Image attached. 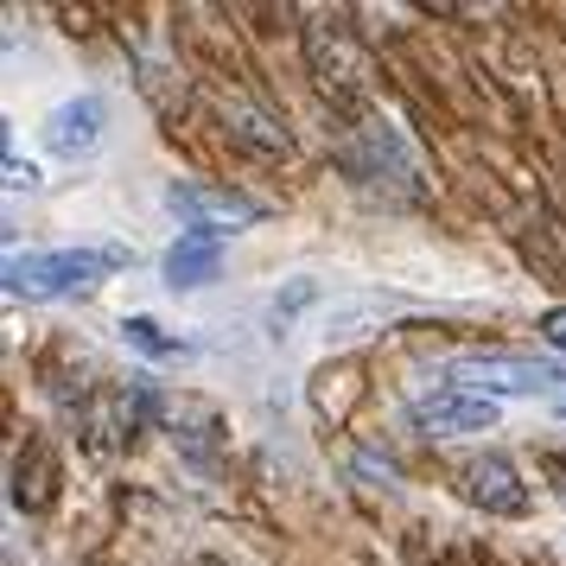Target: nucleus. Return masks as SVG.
<instances>
[{"label": "nucleus", "mask_w": 566, "mask_h": 566, "mask_svg": "<svg viewBox=\"0 0 566 566\" xmlns=\"http://www.w3.org/2000/svg\"><path fill=\"white\" fill-rule=\"evenodd\" d=\"M128 268V249H45V255H7V293L13 300H71L103 286Z\"/></svg>", "instance_id": "obj_1"}, {"label": "nucleus", "mask_w": 566, "mask_h": 566, "mask_svg": "<svg viewBox=\"0 0 566 566\" xmlns=\"http://www.w3.org/2000/svg\"><path fill=\"white\" fill-rule=\"evenodd\" d=\"M452 388H471L484 401H522V395H547L566 382L560 357H535V350H471V357L446 363Z\"/></svg>", "instance_id": "obj_2"}, {"label": "nucleus", "mask_w": 566, "mask_h": 566, "mask_svg": "<svg viewBox=\"0 0 566 566\" xmlns=\"http://www.w3.org/2000/svg\"><path fill=\"white\" fill-rule=\"evenodd\" d=\"M166 210L185 223V235H235V230H255L268 223V205L235 191V185H210V179H172L166 185Z\"/></svg>", "instance_id": "obj_3"}, {"label": "nucleus", "mask_w": 566, "mask_h": 566, "mask_svg": "<svg viewBox=\"0 0 566 566\" xmlns=\"http://www.w3.org/2000/svg\"><path fill=\"white\" fill-rule=\"evenodd\" d=\"M401 427L420 439H464V433H490L496 427V401L471 395V388H427L401 408Z\"/></svg>", "instance_id": "obj_4"}, {"label": "nucleus", "mask_w": 566, "mask_h": 566, "mask_svg": "<svg viewBox=\"0 0 566 566\" xmlns=\"http://www.w3.org/2000/svg\"><path fill=\"white\" fill-rule=\"evenodd\" d=\"M459 484L464 496L478 503L484 515H528L535 510V490L522 484V471H515V459H503V452H478V459L459 464Z\"/></svg>", "instance_id": "obj_5"}, {"label": "nucleus", "mask_w": 566, "mask_h": 566, "mask_svg": "<svg viewBox=\"0 0 566 566\" xmlns=\"http://www.w3.org/2000/svg\"><path fill=\"white\" fill-rule=\"evenodd\" d=\"M39 134H45V147H52L57 159H90L108 134V103L103 96H71V103H57L52 115L39 122Z\"/></svg>", "instance_id": "obj_6"}, {"label": "nucleus", "mask_w": 566, "mask_h": 566, "mask_svg": "<svg viewBox=\"0 0 566 566\" xmlns=\"http://www.w3.org/2000/svg\"><path fill=\"white\" fill-rule=\"evenodd\" d=\"M159 274H166L172 293H198V286H210L223 274V242L217 235H179L166 249V261H159Z\"/></svg>", "instance_id": "obj_7"}, {"label": "nucleus", "mask_w": 566, "mask_h": 566, "mask_svg": "<svg viewBox=\"0 0 566 566\" xmlns=\"http://www.w3.org/2000/svg\"><path fill=\"white\" fill-rule=\"evenodd\" d=\"M122 344L128 350H140V357H154V363H179V357H191V344L185 337H172L166 325H154V318H122Z\"/></svg>", "instance_id": "obj_8"}, {"label": "nucleus", "mask_w": 566, "mask_h": 566, "mask_svg": "<svg viewBox=\"0 0 566 566\" xmlns=\"http://www.w3.org/2000/svg\"><path fill=\"white\" fill-rule=\"evenodd\" d=\"M7 191H39V166L20 154H7Z\"/></svg>", "instance_id": "obj_9"}, {"label": "nucleus", "mask_w": 566, "mask_h": 566, "mask_svg": "<svg viewBox=\"0 0 566 566\" xmlns=\"http://www.w3.org/2000/svg\"><path fill=\"white\" fill-rule=\"evenodd\" d=\"M541 337H547L554 350H566V306H547V312H541Z\"/></svg>", "instance_id": "obj_10"}, {"label": "nucleus", "mask_w": 566, "mask_h": 566, "mask_svg": "<svg viewBox=\"0 0 566 566\" xmlns=\"http://www.w3.org/2000/svg\"><path fill=\"white\" fill-rule=\"evenodd\" d=\"M554 408H560V420H566V395H560V401H554Z\"/></svg>", "instance_id": "obj_11"}]
</instances>
